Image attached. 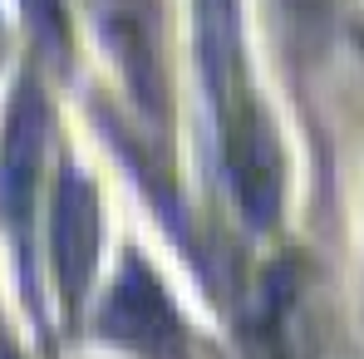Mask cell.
Here are the masks:
<instances>
[{
  "instance_id": "cell-1",
  "label": "cell",
  "mask_w": 364,
  "mask_h": 359,
  "mask_svg": "<svg viewBox=\"0 0 364 359\" xmlns=\"http://www.w3.org/2000/svg\"><path fill=\"white\" fill-rule=\"evenodd\" d=\"M94 330L109 345H119V350H128L138 359H192V345H187L178 310L163 296V286H158V276L148 271L143 256H133L119 271Z\"/></svg>"
},
{
  "instance_id": "cell-2",
  "label": "cell",
  "mask_w": 364,
  "mask_h": 359,
  "mask_svg": "<svg viewBox=\"0 0 364 359\" xmlns=\"http://www.w3.org/2000/svg\"><path fill=\"white\" fill-rule=\"evenodd\" d=\"M45 163V99L35 84H25L10 104V123L0 138V217L15 241L20 271L30 281V227H35V182Z\"/></svg>"
},
{
  "instance_id": "cell-3",
  "label": "cell",
  "mask_w": 364,
  "mask_h": 359,
  "mask_svg": "<svg viewBox=\"0 0 364 359\" xmlns=\"http://www.w3.org/2000/svg\"><path fill=\"white\" fill-rule=\"evenodd\" d=\"M50 251H55V281L69 310L84 305V291L94 281L99 251H104V207L94 197L89 178L64 163L55 182V212H50Z\"/></svg>"
},
{
  "instance_id": "cell-4",
  "label": "cell",
  "mask_w": 364,
  "mask_h": 359,
  "mask_svg": "<svg viewBox=\"0 0 364 359\" xmlns=\"http://www.w3.org/2000/svg\"><path fill=\"white\" fill-rule=\"evenodd\" d=\"M0 359H20V355H15V345H10V335H5V325H0Z\"/></svg>"
}]
</instances>
